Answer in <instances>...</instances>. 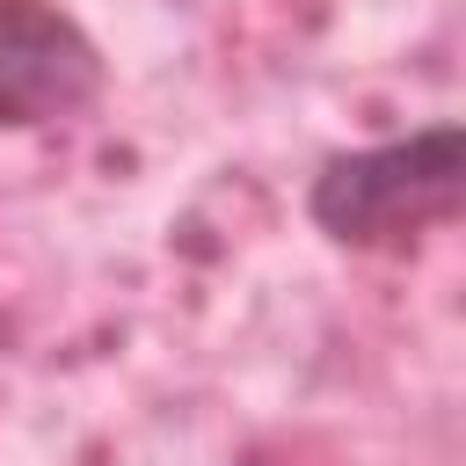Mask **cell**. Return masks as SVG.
Listing matches in <instances>:
<instances>
[{"mask_svg":"<svg viewBox=\"0 0 466 466\" xmlns=\"http://www.w3.org/2000/svg\"><path fill=\"white\" fill-rule=\"evenodd\" d=\"M459 197H466V131L459 124H430L415 138L335 153L313 175L306 211L342 248H386V240L415 233L430 218H451Z\"/></svg>","mask_w":466,"mask_h":466,"instance_id":"6da1fadb","label":"cell"},{"mask_svg":"<svg viewBox=\"0 0 466 466\" xmlns=\"http://www.w3.org/2000/svg\"><path fill=\"white\" fill-rule=\"evenodd\" d=\"M102 95L95 36L51 0H0V124H58Z\"/></svg>","mask_w":466,"mask_h":466,"instance_id":"7a4b0ae2","label":"cell"}]
</instances>
